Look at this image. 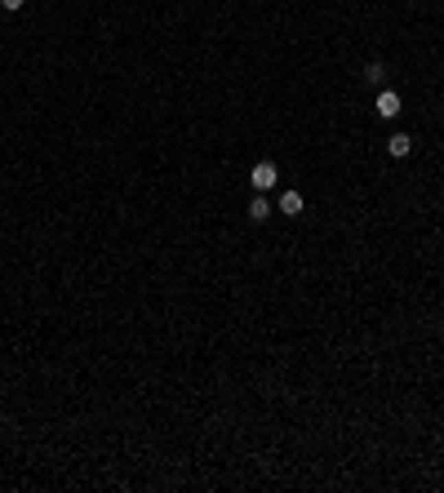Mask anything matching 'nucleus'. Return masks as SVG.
I'll list each match as a JSON object with an SVG mask.
<instances>
[{
	"label": "nucleus",
	"mask_w": 444,
	"mask_h": 493,
	"mask_svg": "<svg viewBox=\"0 0 444 493\" xmlns=\"http://www.w3.org/2000/svg\"><path fill=\"white\" fill-rule=\"evenodd\" d=\"M302 205H307V200H302V192H285V196H280V209H285L289 218L302 214Z\"/></svg>",
	"instance_id": "nucleus-4"
},
{
	"label": "nucleus",
	"mask_w": 444,
	"mask_h": 493,
	"mask_svg": "<svg viewBox=\"0 0 444 493\" xmlns=\"http://www.w3.org/2000/svg\"><path fill=\"white\" fill-rule=\"evenodd\" d=\"M364 76H369L373 84H382V76H386V67H382V62H369V71H364Z\"/></svg>",
	"instance_id": "nucleus-6"
},
{
	"label": "nucleus",
	"mask_w": 444,
	"mask_h": 493,
	"mask_svg": "<svg viewBox=\"0 0 444 493\" xmlns=\"http://www.w3.org/2000/svg\"><path fill=\"white\" fill-rule=\"evenodd\" d=\"M377 116H382V120H395V116H400V93H395V89H382V93H377Z\"/></svg>",
	"instance_id": "nucleus-2"
},
{
	"label": "nucleus",
	"mask_w": 444,
	"mask_h": 493,
	"mask_svg": "<svg viewBox=\"0 0 444 493\" xmlns=\"http://www.w3.org/2000/svg\"><path fill=\"white\" fill-rule=\"evenodd\" d=\"M249 218H253V222H262V218H271V205L262 200V196H253V200H249Z\"/></svg>",
	"instance_id": "nucleus-5"
},
{
	"label": "nucleus",
	"mask_w": 444,
	"mask_h": 493,
	"mask_svg": "<svg viewBox=\"0 0 444 493\" xmlns=\"http://www.w3.org/2000/svg\"><path fill=\"white\" fill-rule=\"evenodd\" d=\"M23 5H27V0H0V9H5V14H18Z\"/></svg>",
	"instance_id": "nucleus-7"
},
{
	"label": "nucleus",
	"mask_w": 444,
	"mask_h": 493,
	"mask_svg": "<svg viewBox=\"0 0 444 493\" xmlns=\"http://www.w3.org/2000/svg\"><path fill=\"white\" fill-rule=\"evenodd\" d=\"M386 151H391L395 160H404V156L413 151V138H409V134H391V138H386Z\"/></svg>",
	"instance_id": "nucleus-3"
},
{
	"label": "nucleus",
	"mask_w": 444,
	"mask_h": 493,
	"mask_svg": "<svg viewBox=\"0 0 444 493\" xmlns=\"http://www.w3.org/2000/svg\"><path fill=\"white\" fill-rule=\"evenodd\" d=\"M249 183H253V192H271V187L280 183V169L271 165V160H258V165H253V174H249Z\"/></svg>",
	"instance_id": "nucleus-1"
}]
</instances>
